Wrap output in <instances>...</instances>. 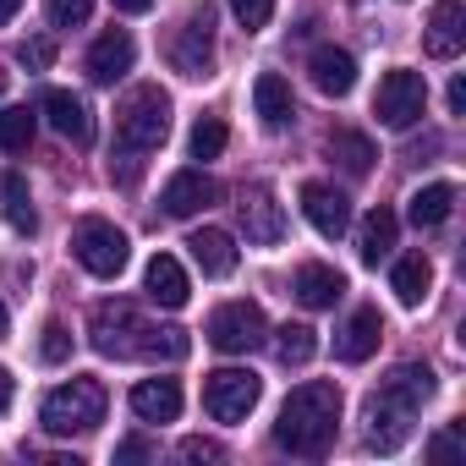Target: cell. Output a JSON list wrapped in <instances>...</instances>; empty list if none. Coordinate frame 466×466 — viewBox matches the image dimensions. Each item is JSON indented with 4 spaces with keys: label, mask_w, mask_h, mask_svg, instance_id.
I'll return each mask as SVG.
<instances>
[{
    "label": "cell",
    "mask_w": 466,
    "mask_h": 466,
    "mask_svg": "<svg viewBox=\"0 0 466 466\" xmlns=\"http://www.w3.org/2000/svg\"><path fill=\"white\" fill-rule=\"evenodd\" d=\"M143 291H148V302H159V308H187V297H192V280H187L181 258H170V253H154V258H148V269H143Z\"/></svg>",
    "instance_id": "cell-18"
},
{
    "label": "cell",
    "mask_w": 466,
    "mask_h": 466,
    "mask_svg": "<svg viewBox=\"0 0 466 466\" xmlns=\"http://www.w3.org/2000/svg\"><path fill=\"white\" fill-rule=\"evenodd\" d=\"M116 12H127V17H143V12H154V0H110Z\"/></svg>",
    "instance_id": "cell-39"
},
{
    "label": "cell",
    "mask_w": 466,
    "mask_h": 466,
    "mask_svg": "<svg viewBox=\"0 0 466 466\" xmlns=\"http://www.w3.org/2000/svg\"><path fill=\"white\" fill-rule=\"evenodd\" d=\"M269 340V324H264V308L258 302H225L208 313V346L225 351V357H248Z\"/></svg>",
    "instance_id": "cell-8"
},
{
    "label": "cell",
    "mask_w": 466,
    "mask_h": 466,
    "mask_svg": "<svg viewBox=\"0 0 466 466\" xmlns=\"http://www.w3.org/2000/svg\"><path fill=\"white\" fill-rule=\"evenodd\" d=\"M450 208H455V181H428V187H417L411 192V225L417 230H433V225H444L450 219Z\"/></svg>",
    "instance_id": "cell-26"
},
{
    "label": "cell",
    "mask_w": 466,
    "mask_h": 466,
    "mask_svg": "<svg viewBox=\"0 0 466 466\" xmlns=\"http://www.w3.org/2000/svg\"><path fill=\"white\" fill-rule=\"evenodd\" d=\"M132 61H137L132 34H127V28H110V34H99L94 50H88V77H94V83H116V77L132 72Z\"/></svg>",
    "instance_id": "cell-16"
},
{
    "label": "cell",
    "mask_w": 466,
    "mask_h": 466,
    "mask_svg": "<svg viewBox=\"0 0 466 466\" xmlns=\"http://www.w3.org/2000/svg\"><path fill=\"white\" fill-rule=\"evenodd\" d=\"M105 400H110V395H105L99 379H72V384H61V390L45 395L39 422H45V433H56V439L94 433V428L105 422Z\"/></svg>",
    "instance_id": "cell-5"
},
{
    "label": "cell",
    "mask_w": 466,
    "mask_h": 466,
    "mask_svg": "<svg viewBox=\"0 0 466 466\" xmlns=\"http://www.w3.org/2000/svg\"><path fill=\"white\" fill-rule=\"evenodd\" d=\"M329 159H335L346 176H368V170H373V159H379V148H373V137H368V132L340 127V132H329Z\"/></svg>",
    "instance_id": "cell-25"
},
{
    "label": "cell",
    "mask_w": 466,
    "mask_h": 466,
    "mask_svg": "<svg viewBox=\"0 0 466 466\" xmlns=\"http://www.w3.org/2000/svg\"><path fill=\"white\" fill-rule=\"evenodd\" d=\"M6 406H12V373L0 368V411H6Z\"/></svg>",
    "instance_id": "cell-41"
},
{
    "label": "cell",
    "mask_w": 466,
    "mask_h": 466,
    "mask_svg": "<svg viewBox=\"0 0 466 466\" xmlns=\"http://www.w3.org/2000/svg\"><path fill=\"white\" fill-rule=\"evenodd\" d=\"M17 6H23V0H0V28H6V23L17 17Z\"/></svg>",
    "instance_id": "cell-42"
},
{
    "label": "cell",
    "mask_w": 466,
    "mask_h": 466,
    "mask_svg": "<svg viewBox=\"0 0 466 466\" xmlns=\"http://www.w3.org/2000/svg\"><path fill=\"white\" fill-rule=\"evenodd\" d=\"M308 77H313V88H319V94H329V99H346V94L357 88V56H351V50H335V45H324V50H313V61H308Z\"/></svg>",
    "instance_id": "cell-17"
},
{
    "label": "cell",
    "mask_w": 466,
    "mask_h": 466,
    "mask_svg": "<svg viewBox=\"0 0 466 466\" xmlns=\"http://www.w3.org/2000/svg\"><path fill=\"white\" fill-rule=\"evenodd\" d=\"M230 12H237V23H242L248 34H258V28H269V17H275V0H230Z\"/></svg>",
    "instance_id": "cell-34"
},
{
    "label": "cell",
    "mask_w": 466,
    "mask_h": 466,
    "mask_svg": "<svg viewBox=\"0 0 466 466\" xmlns=\"http://www.w3.org/2000/svg\"><path fill=\"white\" fill-rule=\"evenodd\" d=\"M340 428V390L329 379H308L286 395L280 422H275V444L291 455H324L335 444Z\"/></svg>",
    "instance_id": "cell-3"
},
{
    "label": "cell",
    "mask_w": 466,
    "mask_h": 466,
    "mask_svg": "<svg viewBox=\"0 0 466 466\" xmlns=\"http://www.w3.org/2000/svg\"><path fill=\"white\" fill-rule=\"evenodd\" d=\"M390 291L400 297V308H422V302H428V291H433V264H428L422 253L400 258V264L390 269Z\"/></svg>",
    "instance_id": "cell-24"
},
{
    "label": "cell",
    "mask_w": 466,
    "mask_h": 466,
    "mask_svg": "<svg viewBox=\"0 0 466 466\" xmlns=\"http://www.w3.org/2000/svg\"><path fill=\"white\" fill-rule=\"evenodd\" d=\"M379 340H384V319H379V308H357L351 324H346L340 340H335V357H340V362H368V357L379 351Z\"/></svg>",
    "instance_id": "cell-21"
},
{
    "label": "cell",
    "mask_w": 466,
    "mask_h": 466,
    "mask_svg": "<svg viewBox=\"0 0 466 466\" xmlns=\"http://www.w3.org/2000/svg\"><path fill=\"white\" fill-rule=\"evenodd\" d=\"M302 214L308 225L319 230V237H346V225H351V198L329 181H308L302 187Z\"/></svg>",
    "instance_id": "cell-13"
},
{
    "label": "cell",
    "mask_w": 466,
    "mask_h": 466,
    "mask_svg": "<svg viewBox=\"0 0 466 466\" xmlns=\"http://www.w3.org/2000/svg\"><path fill=\"white\" fill-rule=\"evenodd\" d=\"M0 94H6V66H0Z\"/></svg>",
    "instance_id": "cell-44"
},
{
    "label": "cell",
    "mask_w": 466,
    "mask_h": 466,
    "mask_svg": "<svg viewBox=\"0 0 466 466\" xmlns=\"http://www.w3.org/2000/svg\"><path fill=\"white\" fill-rule=\"evenodd\" d=\"M165 56H170V66L181 72V77H208L214 72V12L203 6V12H192L176 34H170V45H165Z\"/></svg>",
    "instance_id": "cell-10"
},
{
    "label": "cell",
    "mask_w": 466,
    "mask_h": 466,
    "mask_svg": "<svg viewBox=\"0 0 466 466\" xmlns=\"http://www.w3.org/2000/svg\"><path fill=\"white\" fill-rule=\"evenodd\" d=\"M39 357H45V362H66V357H72V335H66L61 319H50V324L39 329Z\"/></svg>",
    "instance_id": "cell-32"
},
{
    "label": "cell",
    "mask_w": 466,
    "mask_h": 466,
    "mask_svg": "<svg viewBox=\"0 0 466 466\" xmlns=\"http://www.w3.org/2000/svg\"><path fill=\"white\" fill-rule=\"evenodd\" d=\"M6 324H12V319H6V302H0V340H6Z\"/></svg>",
    "instance_id": "cell-43"
},
{
    "label": "cell",
    "mask_w": 466,
    "mask_h": 466,
    "mask_svg": "<svg viewBox=\"0 0 466 466\" xmlns=\"http://www.w3.org/2000/svg\"><path fill=\"white\" fill-rule=\"evenodd\" d=\"M187 248H192V264H198L208 280H225L230 269H237V237H230V230H219V225L192 230Z\"/></svg>",
    "instance_id": "cell-15"
},
{
    "label": "cell",
    "mask_w": 466,
    "mask_h": 466,
    "mask_svg": "<svg viewBox=\"0 0 466 466\" xmlns=\"http://www.w3.org/2000/svg\"><path fill=\"white\" fill-rule=\"evenodd\" d=\"M94 12V0H50V23L56 28H83Z\"/></svg>",
    "instance_id": "cell-35"
},
{
    "label": "cell",
    "mask_w": 466,
    "mask_h": 466,
    "mask_svg": "<svg viewBox=\"0 0 466 466\" xmlns=\"http://www.w3.org/2000/svg\"><path fill=\"white\" fill-rule=\"evenodd\" d=\"M165 137H170V94H159L154 83L132 88L116 110V148L121 154H154Z\"/></svg>",
    "instance_id": "cell-4"
},
{
    "label": "cell",
    "mask_w": 466,
    "mask_h": 466,
    "mask_svg": "<svg viewBox=\"0 0 466 466\" xmlns=\"http://www.w3.org/2000/svg\"><path fill=\"white\" fill-rule=\"evenodd\" d=\"M422 110H428V83H422V72H411V66L384 72V83H379V94H373V116H379L390 132H411V127L422 121Z\"/></svg>",
    "instance_id": "cell-7"
},
{
    "label": "cell",
    "mask_w": 466,
    "mask_h": 466,
    "mask_svg": "<svg viewBox=\"0 0 466 466\" xmlns=\"http://www.w3.org/2000/svg\"><path fill=\"white\" fill-rule=\"evenodd\" d=\"M461 110H466V83L455 77V83H450V116H461Z\"/></svg>",
    "instance_id": "cell-40"
},
{
    "label": "cell",
    "mask_w": 466,
    "mask_h": 466,
    "mask_svg": "<svg viewBox=\"0 0 466 466\" xmlns=\"http://www.w3.org/2000/svg\"><path fill=\"white\" fill-rule=\"evenodd\" d=\"M291 291H297V302L302 308H335L340 297H346V275L340 269H329V264H302L297 269V280H291Z\"/></svg>",
    "instance_id": "cell-20"
},
{
    "label": "cell",
    "mask_w": 466,
    "mask_h": 466,
    "mask_svg": "<svg viewBox=\"0 0 466 466\" xmlns=\"http://www.w3.org/2000/svg\"><path fill=\"white\" fill-rule=\"evenodd\" d=\"M176 455H181V461H225V450H219L214 439H181Z\"/></svg>",
    "instance_id": "cell-37"
},
{
    "label": "cell",
    "mask_w": 466,
    "mask_h": 466,
    "mask_svg": "<svg viewBox=\"0 0 466 466\" xmlns=\"http://www.w3.org/2000/svg\"><path fill=\"white\" fill-rule=\"evenodd\" d=\"M148 455H154L148 439H121V444H116V466H127V461H148Z\"/></svg>",
    "instance_id": "cell-38"
},
{
    "label": "cell",
    "mask_w": 466,
    "mask_h": 466,
    "mask_svg": "<svg viewBox=\"0 0 466 466\" xmlns=\"http://www.w3.org/2000/svg\"><path fill=\"white\" fill-rule=\"evenodd\" d=\"M132 411L143 422H176L181 417V384L176 379H143V384H132Z\"/></svg>",
    "instance_id": "cell-23"
},
{
    "label": "cell",
    "mask_w": 466,
    "mask_h": 466,
    "mask_svg": "<svg viewBox=\"0 0 466 466\" xmlns=\"http://www.w3.org/2000/svg\"><path fill=\"white\" fill-rule=\"evenodd\" d=\"M0 198H6V219H12V230H17V237H34V230H39V214H34L28 181H23L17 170H6V176H0Z\"/></svg>",
    "instance_id": "cell-28"
},
{
    "label": "cell",
    "mask_w": 466,
    "mask_h": 466,
    "mask_svg": "<svg viewBox=\"0 0 466 466\" xmlns=\"http://www.w3.org/2000/svg\"><path fill=\"white\" fill-rule=\"evenodd\" d=\"M253 110H258V121H264L269 132H280V127H291V116H297V99H291V83H286L280 72H264V77L253 83Z\"/></svg>",
    "instance_id": "cell-22"
},
{
    "label": "cell",
    "mask_w": 466,
    "mask_h": 466,
    "mask_svg": "<svg viewBox=\"0 0 466 466\" xmlns=\"http://www.w3.org/2000/svg\"><path fill=\"white\" fill-rule=\"evenodd\" d=\"M258 395H264V379L258 373H248V368H219L203 384V411L214 422H242L258 406Z\"/></svg>",
    "instance_id": "cell-9"
},
{
    "label": "cell",
    "mask_w": 466,
    "mask_h": 466,
    "mask_svg": "<svg viewBox=\"0 0 466 466\" xmlns=\"http://www.w3.org/2000/svg\"><path fill=\"white\" fill-rule=\"evenodd\" d=\"M88 340L99 357H116V362H181L192 351L187 329L154 324L132 302H99L88 319Z\"/></svg>",
    "instance_id": "cell-1"
},
{
    "label": "cell",
    "mask_w": 466,
    "mask_h": 466,
    "mask_svg": "<svg viewBox=\"0 0 466 466\" xmlns=\"http://www.w3.org/2000/svg\"><path fill=\"white\" fill-rule=\"evenodd\" d=\"M72 253H77V264H83L94 280H116V275L132 264V242H127V230H116V225H110V219H99V214L77 219V230H72Z\"/></svg>",
    "instance_id": "cell-6"
},
{
    "label": "cell",
    "mask_w": 466,
    "mask_h": 466,
    "mask_svg": "<svg viewBox=\"0 0 466 466\" xmlns=\"http://www.w3.org/2000/svg\"><path fill=\"white\" fill-rule=\"evenodd\" d=\"M34 132H39V121H34V110H28V105L0 110V148H6V154H23V148L34 143Z\"/></svg>",
    "instance_id": "cell-29"
},
{
    "label": "cell",
    "mask_w": 466,
    "mask_h": 466,
    "mask_svg": "<svg viewBox=\"0 0 466 466\" xmlns=\"http://www.w3.org/2000/svg\"><path fill=\"white\" fill-rule=\"evenodd\" d=\"M313 351H319V335H313L308 324H286V329L275 335V357H280L286 368H302V362H313Z\"/></svg>",
    "instance_id": "cell-30"
},
{
    "label": "cell",
    "mask_w": 466,
    "mask_h": 466,
    "mask_svg": "<svg viewBox=\"0 0 466 466\" xmlns=\"http://www.w3.org/2000/svg\"><path fill=\"white\" fill-rule=\"evenodd\" d=\"M219 198V181L208 176V170H176L170 181H165V192H159V208L170 214V219H192L198 208H208Z\"/></svg>",
    "instance_id": "cell-12"
},
{
    "label": "cell",
    "mask_w": 466,
    "mask_h": 466,
    "mask_svg": "<svg viewBox=\"0 0 466 466\" xmlns=\"http://www.w3.org/2000/svg\"><path fill=\"white\" fill-rule=\"evenodd\" d=\"M237 214H242V230H248L253 248H275V242L286 237V208L275 203L269 187H248L242 203H237Z\"/></svg>",
    "instance_id": "cell-11"
},
{
    "label": "cell",
    "mask_w": 466,
    "mask_h": 466,
    "mask_svg": "<svg viewBox=\"0 0 466 466\" xmlns=\"http://www.w3.org/2000/svg\"><path fill=\"white\" fill-rule=\"evenodd\" d=\"M17 61H23L28 72H50V66H56V39H45V34H39V39H23V45H17Z\"/></svg>",
    "instance_id": "cell-33"
},
{
    "label": "cell",
    "mask_w": 466,
    "mask_h": 466,
    "mask_svg": "<svg viewBox=\"0 0 466 466\" xmlns=\"http://www.w3.org/2000/svg\"><path fill=\"white\" fill-rule=\"evenodd\" d=\"M395 230H400V219H395L390 208H373V214L362 219V230H357V253H362V264H379V258H390V248H395Z\"/></svg>",
    "instance_id": "cell-27"
},
{
    "label": "cell",
    "mask_w": 466,
    "mask_h": 466,
    "mask_svg": "<svg viewBox=\"0 0 466 466\" xmlns=\"http://www.w3.org/2000/svg\"><path fill=\"white\" fill-rule=\"evenodd\" d=\"M225 143H230L225 121H219V116H203V121L192 127V137H187V154H192V159H219Z\"/></svg>",
    "instance_id": "cell-31"
},
{
    "label": "cell",
    "mask_w": 466,
    "mask_h": 466,
    "mask_svg": "<svg viewBox=\"0 0 466 466\" xmlns=\"http://www.w3.org/2000/svg\"><path fill=\"white\" fill-rule=\"evenodd\" d=\"M45 116H50V127L66 137V143H94V116H88V105L77 99V94H66V88H50L45 94Z\"/></svg>",
    "instance_id": "cell-19"
},
{
    "label": "cell",
    "mask_w": 466,
    "mask_h": 466,
    "mask_svg": "<svg viewBox=\"0 0 466 466\" xmlns=\"http://www.w3.org/2000/svg\"><path fill=\"white\" fill-rule=\"evenodd\" d=\"M428 455H433V461H450V455H461V422H450L444 433H433V439H428Z\"/></svg>",
    "instance_id": "cell-36"
},
{
    "label": "cell",
    "mask_w": 466,
    "mask_h": 466,
    "mask_svg": "<svg viewBox=\"0 0 466 466\" xmlns=\"http://www.w3.org/2000/svg\"><path fill=\"white\" fill-rule=\"evenodd\" d=\"M422 50L433 61H455L466 50V6L461 0H439L428 12V34H422Z\"/></svg>",
    "instance_id": "cell-14"
},
{
    "label": "cell",
    "mask_w": 466,
    "mask_h": 466,
    "mask_svg": "<svg viewBox=\"0 0 466 466\" xmlns=\"http://www.w3.org/2000/svg\"><path fill=\"white\" fill-rule=\"evenodd\" d=\"M433 400V373L422 368V362H400L384 384H379V395L368 400V450H379V455H395L406 439H411V422H417V411Z\"/></svg>",
    "instance_id": "cell-2"
}]
</instances>
